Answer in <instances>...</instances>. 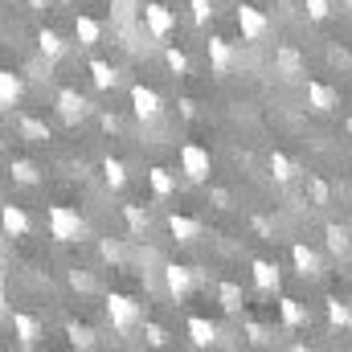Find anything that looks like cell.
I'll return each mask as SVG.
<instances>
[{"mask_svg":"<svg viewBox=\"0 0 352 352\" xmlns=\"http://www.w3.org/2000/svg\"><path fill=\"white\" fill-rule=\"evenodd\" d=\"M123 217H127L131 234H140V238H144V234H148V226H152V217H148L140 205H123Z\"/></svg>","mask_w":352,"mask_h":352,"instance_id":"cell-31","label":"cell"},{"mask_svg":"<svg viewBox=\"0 0 352 352\" xmlns=\"http://www.w3.org/2000/svg\"><path fill=\"white\" fill-rule=\"evenodd\" d=\"M188 340H192L197 349H209V344L217 340V324L205 320V316H192V320H188Z\"/></svg>","mask_w":352,"mask_h":352,"instance_id":"cell-18","label":"cell"},{"mask_svg":"<svg viewBox=\"0 0 352 352\" xmlns=\"http://www.w3.org/2000/svg\"><path fill=\"white\" fill-rule=\"evenodd\" d=\"M324 311H328V324H332V328H352V307L344 299H328Z\"/></svg>","mask_w":352,"mask_h":352,"instance_id":"cell-25","label":"cell"},{"mask_svg":"<svg viewBox=\"0 0 352 352\" xmlns=\"http://www.w3.org/2000/svg\"><path fill=\"white\" fill-rule=\"evenodd\" d=\"M291 263H295V270H299V274H320V270H324L320 254H316L307 242H295V246H291Z\"/></svg>","mask_w":352,"mask_h":352,"instance_id":"cell-15","label":"cell"},{"mask_svg":"<svg viewBox=\"0 0 352 352\" xmlns=\"http://www.w3.org/2000/svg\"><path fill=\"white\" fill-rule=\"evenodd\" d=\"M168 234H173L176 242H184V246H188V242H197V238L205 234V226H201L197 217H184V213H173V217H168Z\"/></svg>","mask_w":352,"mask_h":352,"instance_id":"cell-12","label":"cell"},{"mask_svg":"<svg viewBox=\"0 0 352 352\" xmlns=\"http://www.w3.org/2000/svg\"><path fill=\"white\" fill-rule=\"evenodd\" d=\"M324 238H328V250H332L336 258H349V254H352V238H349V230H344V226H328V230H324Z\"/></svg>","mask_w":352,"mask_h":352,"instance_id":"cell-23","label":"cell"},{"mask_svg":"<svg viewBox=\"0 0 352 352\" xmlns=\"http://www.w3.org/2000/svg\"><path fill=\"white\" fill-rule=\"evenodd\" d=\"M66 332H70V340H74V344H82V349L90 344V328H78V324H70Z\"/></svg>","mask_w":352,"mask_h":352,"instance_id":"cell-38","label":"cell"},{"mask_svg":"<svg viewBox=\"0 0 352 352\" xmlns=\"http://www.w3.org/2000/svg\"><path fill=\"white\" fill-rule=\"evenodd\" d=\"M102 180H107L111 188H123V184H127V164L115 160V156H107V160H102Z\"/></svg>","mask_w":352,"mask_h":352,"instance_id":"cell-27","label":"cell"},{"mask_svg":"<svg viewBox=\"0 0 352 352\" xmlns=\"http://www.w3.org/2000/svg\"><path fill=\"white\" fill-rule=\"evenodd\" d=\"M0 230H4L8 238H25V234H29V213H25L21 205H4V209H0Z\"/></svg>","mask_w":352,"mask_h":352,"instance_id":"cell-11","label":"cell"},{"mask_svg":"<svg viewBox=\"0 0 352 352\" xmlns=\"http://www.w3.org/2000/svg\"><path fill=\"white\" fill-rule=\"evenodd\" d=\"M45 221H50V238H58V242H78L82 230H87L82 217H78V209H70V205H50Z\"/></svg>","mask_w":352,"mask_h":352,"instance_id":"cell-2","label":"cell"},{"mask_svg":"<svg viewBox=\"0 0 352 352\" xmlns=\"http://www.w3.org/2000/svg\"><path fill=\"white\" fill-rule=\"evenodd\" d=\"M266 168H270V176H274L278 184H287V180H295V176H299V168H295V160H291V156H283V152H270Z\"/></svg>","mask_w":352,"mask_h":352,"instance_id":"cell-22","label":"cell"},{"mask_svg":"<svg viewBox=\"0 0 352 352\" xmlns=\"http://www.w3.org/2000/svg\"><path fill=\"white\" fill-rule=\"evenodd\" d=\"M217 299H221V307L234 316V311H242V287L238 283H221L217 287Z\"/></svg>","mask_w":352,"mask_h":352,"instance_id":"cell-30","label":"cell"},{"mask_svg":"<svg viewBox=\"0 0 352 352\" xmlns=\"http://www.w3.org/2000/svg\"><path fill=\"white\" fill-rule=\"evenodd\" d=\"M254 230L266 238V234H270V221H266V217H254Z\"/></svg>","mask_w":352,"mask_h":352,"instance_id":"cell-41","label":"cell"},{"mask_svg":"<svg viewBox=\"0 0 352 352\" xmlns=\"http://www.w3.org/2000/svg\"><path fill=\"white\" fill-rule=\"evenodd\" d=\"M303 94H307V107H311L316 115H328V111L336 107V90L328 87V82H320V78H307Z\"/></svg>","mask_w":352,"mask_h":352,"instance_id":"cell-9","label":"cell"},{"mask_svg":"<svg viewBox=\"0 0 352 352\" xmlns=\"http://www.w3.org/2000/svg\"><path fill=\"white\" fill-rule=\"evenodd\" d=\"M144 25H148V33H152L156 41H164V37L176 29V16H173V8H168V4L148 0V4H144Z\"/></svg>","mask_w":352,"mask_h":352,"instance_id":"cell-6","label":"cell"},{"mask_svg":"<svg viewBox=\"0 0 352 352\" xmlns=\"http://www.w3.org/2000/svg\"><path fill=\"white\" fill-rule=\"evenodd\" d=\"M209 197H213L217 209H230V192H226V188H209Z\"/></svg>","mask_w":352,"mask_h":352,"instance_id":"cell-39","label":"cell"},{"mask_svg":"<svg viewBox=\"0 0 352 352\" xmlns=\"http://www.w3.org/2000/svg\"><path fill=\"white\" fill-rule=\"evenodd\" d=\"M344 131H349V135H352V119H349V123H344Z\"/></svg>","mask_w":352,"mask_h":352,"instance_id":"cell-43","label":"cell"},{"mask_svg":"<svg viewBox=\"0 0 352 352\" xmlns=\"http://www.w3.org/2000/svg\"><path fill=\"white\" fill-rule=\"evenodd\" d=\"M349 4H352V0H349Z\"/></svg>","mask_w":352,"mask_h":352,"instance_id":"cell-44","label":"cell"},{"mask_svg":"<svg viewBox=\"0 0 352 352\" xmlns=\"http://www.w3.org/2000/svg\"><path fill=\"white\" fill-rule=\"evenodd\" d=\"M21 94H25L21 78H16L12 70H0V111H12V107L21 102Z\"/></svg>","mask_w":352,"mask_h":352,"instance_id":"cell-19","label":"cell"},{"mask_svg":"<svg viewBox=\"0 0 352 352\" xmlns=\"http://www.w3.org/2000/svg\"><path fill=\"white\" fill-rule=\"evenodd\" d=\"M74 37H78V45H87L90 50V45L102 41V25H98L90 12H78V16H74Z\"/></svg>","mask_w":352,"mask_h":352,"instance_id":"cell-16","label":"cell"},{"mask_svg":"<svg viewBox=\"0 0 352 352\" xmlns=\"http://www.w3.org/2000/svg\"><path fill=\"white\" fill-rule=\"evenodd\" d=\"M278 316H283L287 328H303V324H307V307H303L299 299H291V295L278 299Z\"/></svg>","mask_w":352,"mask_h":352,"instance_id":"cell-21","label":"cell"},{"mask_svg":"<svg viewBox=\"0 0 352 352\" xmlns=\"http://www.w3.org/2000/svg\"><path fill=\"white\" fill-rule=\"evenodd\" d=\"M234 21H238V29H242V37H246V41H263L266 29H270V21H266L254 4H238Z\"/></svg>","mask_w":352,"mask_h":352,"instance_id":"cell-8","label":"cell"},{"mask_svg":"<svg viewBox=\"0 0 352 352\" xmlns=\"http://www.w3.org/2000/svg\"><path fill=\"white\" fill-rule=\"evenodd\" d=\"M29 8H37V12H45V0H29Z\"/></svg>","mask_w":352,"mask_h":352,"instance_id":"cell-42","label":"cell"},{"mask_svg":"<svg viewBox=\"0 0 352 352\" xmlns=\"http://www.w3.org/2000/svg\"><path fill=\"white\" fill-rule=\"evenodd\" d=\"M131 111H135V119H144V123H156V119L164 115V102H160V94H156L152 87L135 82V87H131Z\"/></svg>","mask_w":352,"mask_h":352,"instance_id":"cell-5","label":"cell"},{"mask_svg":"<svg viewBox=\"0 0 352 352\" xmlns=\"http://www.w3.org/2000/svg\"><path fill=\"white\" fill-rule=\"evenodd\" d=\"M54 107H58V115H62L66 123H78V119H87V115H90V102H87V94H78L74 87H62V90H58V98H54Z\"/></svg>","mask_w":352,"mask_h":352,"instance_id":"cell-7","label":"cell"},{"mask_svg":"<svg viewBox=\"0 0 352 352\" xmlns=\"http://www.w3.org/2000/svg\"><path fill=\"white\" fill-rule=\"evenodd\" d=\"M188 12H192L197 25H205V21L213 16V0H188Z\"/></svg>","mask_w":352,"mask_h":352,"instance_id":"cell-36","label":"cell"},{"mask_svg":"<svg viewBox=\"0 0 352 352\" xmlns=\"http://www.w3.org/2000/svg\"><path fill=\"white\" fill-rule=\"evenodd\" d=\"M303 8H307L311 21H328L332 16V0H303Z\"/></svg>","mask_w":352,"mask_h":352,"instance_id":"cell-34","label":"cell"},{"mask_svg":"<svg viewBox=\"0 0 352 352\" xmlns=\"http://www.w3.org/2000/svg\"><path fill=\"white\" fill-rule=\"evenodd\" d=\"M328 201H332V188H328V180L311 176V205L320 209V205H328Z\"/></svg>","mask_w":352,"mask_h":352,"instance_id":"cell-33","label":"cell"},{"mask_svg":"<svg viewBox=\"0 0 352 352\" xmlns=\"http://www.w3.org/2000/svg\"><path fill=\"white\" fill-rule=\"evenodd\" d=\"M180 173L188 176L192 184H205L209 173H213V160H209V148H201V144H180Z\"/></svg>","mask_w":352,"mask_h":352,"instance_id":"cell-3","label":"cell"},{"mask_svg":"<svg viewBox=\"0 0 352 352\" xmlns=\"http://www.w3.org/2000/svg\"><path fill=\"white\" fill-rule=\"evenodd\" d=\"M144 340H148L152 349H164V344H168V332H164L160 324H144Z\"/></svg>","mask_w":352,"mask_h":352,"instance_id":"cell-35","label":"cell"},{"mask_svg":"<svg viewBox=\"0 0 352 352\" xmlns=\"http://www.w3.org/2000/svg\"><path fill=\"white\" fill-rule=\"evenodd\" d=\"M274 74H283V78H299L303 74V58H299L295 45H278L274 50Z\"/></svg>","mask_w":352,"mask_h":352,"instance_id":"cell-10","label":"cell"},{"mask_svg":"<svg viewBox=\"0 0 352 352\" xmlns=\"http://www.w3.org/2000/svg\"><path fill=\"white\" fill-rule=\"evenodd\" d=\"M164 62H168V70H173L176 78H180V74H188V54H180L176 45H168V50H164Z\"/></svg>","mask_w":352,"mask_h":352,"instance_id":"cell-32","label":"cell"},{"mask_svg":"<svg viewBox=\"0 0 352 352\" xmlns=\"http://www.w3.org/2000/svg\"><path fill=\"white\" fill-rule=\"evenodd\" d=\"M107 320H111V328H115V332H131V328H140V324H144V307H140L131 295L111 291V295H107Z\"/></svg>","mask_w":352,"mask_h":352,"instance_id":"cell-1","label":"cell"},{"mask_svg":"<svg viewBox=\"0 0 352 352\" xmlns=\"http://www.w3.org/2000/svg\"><path fill=\"white\" fill-rule=\"evenodd\" d=\"M197 283H201V274H197L192 266H184V263H168V266H164V291L173 295L176 303H180Z\"/></svg>","mask_w":352,"mask_h":352,"instance_id":"cell-4","label":"cell"},{"mask_svg":"<svg viewBox=\"0 0 352 352\" xmlns=\"http://www.w3.org/2000/svg\"><path fill=\"white\" fill-rule=\"evenodd\" d=\"M148 180H152V192H156V197H173L176 192V176L168 173V168H160V164L148 173Z\"/></svg>","mask_w":352,"mask_h":352,"instance_id":"cell-26","label":"cell"},{"mask_svg":"<svg viewBox=\"0 0 352 352\" xmlns=\"http://www.w3.org/2000/svg\"><path fill=\"white\" fill-rule=\"evenodd\" d=\"M8 173H12V180H16V184H37V180H41L37 164H33V160H21V156L8 164Z\"/></svg>","mask_w":352,"mask_h":352,"instance_id":"cell-28","label":"cell"},{"mask_svg":"<svg viewBox=\"0 0 352 352\" xmlns=\"http://www.w3.org/2000/svg\"><path fill=\"white\" fill-rule=\"evenodd\" d=\"M90 78H94V87H98V90H111L115 82H119V70H115L111 62L94 58V62H90Z\"/></svg>","mask_w":352,"mask_h":352,"instance_id":"cell-24","label":"cell"},{"mask_svg":"<svg viewBox=\"0 0 352 352\" xmlns=\"http://www.w3.org/2000/svg\"><path fill=\"white\" fill-rule=\"evenodd\" d=\"M250 274H254V287H258V291H266V295L283 287V270H278L274 263H266V258H258V263L250 266Z\"/></svg>","mask_w":352,"mask_h":352,"instance_id":"cell-13","label":"cell"},{"mask_svg":"<svg viewBox=\"0 0 352 352\" xmlns=\"http://www.w3.org/2000/svg\"><path fill=\"white\" fill-rule=\"evenodd\" d=\"M98 258H102V263H119V258H123L119 242H98Z\"/></svg>","mask_w":352,"mask_h":352,"instance_id":"cell-37","label":"cell"},{"mask_svg":"<svg viewBox=\"0 0 352 352\" xmlns=\"http://www.w3.org/2000/svg\"><path fill=\"white\" fill-rule=\"evenodd\" d=\"M246 332H250V340H263V336H266L263 324H246Z\"/></svg>","mask_w":352,"mask_h":352,"instance_id":"cell-40","label":"cell"},{"mask_svg":"<svg viewBox=\"0 0 352 352\" xmlns=\"http://www.w3.org/2000/svg\"><path fill=\"white\" fill-rule=\"evenodd\" d=\"M21 135L33 140V144H45V140H50V127H45L41 119H33V115H21Z\"/></svg>","mask_w":352,"mask_h":352,"instance_id":"cell-29","label":"cell"},{"mask_svg":"<svg viewBox=\"0 0 352 352\" xmlns=\"http://www.w3.org/2000/svg\"><path fill=\"white\" fill-rule=\"evenodd\" d=\"M209 66H213V74H230V66H234V50H230L226 37H209Z\"/></svg>","mask_w":352,"mask_h":352,"instance_id":"cell-14","label":"cell"},{"mask_svg":"<svg viewBox=\"0 0 352 352\" xmlns=\"http://www.w3.org/2000/svg\"><path fill=\"white\" fill-rule=\"evenodd\" d=\"M37 50H41V58L58 62V58L66 54V37H62L58 29H41V33H37Z\"/></svg>","mask_w":352,"mask_h":352,"instance_id":"cell-20","label":"cell"},{"mask_svg":"<svg viewBox=\"0 0 352 352\" xmlns=\"http://www.w3.org/2000/svg\"><path fill=\"white\" fill-rule=\"evenodd\" d=\"M12 332H16L21 344H37V340H41V324H37L29 311H12Z\"/></svg>","mask_w":352,"mask_h":352,"instance_id":"cell-17","label":"cell"}]
</instances>
